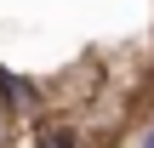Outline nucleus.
I'll list each match as a JSON object with an SVG mask.
<instances>
[{
  "label": "nucleus",
  "instance_id": "nucleus-1",
  "mask_svg": "<svg viewBox=\"0 0 154 148\" xmlns=\"http://www.w3.org/2000/svg\"><path fill=\"white\" fill-rule=\"evenodd\" d=\"M40 148H74V131H46Z\"/></svg>",
  "mask_w": 154,
  "mask_h": 148
},
{
  "label": "nucleus",
  "instance_id": "nucleus-2",
  "mask_svg": "<svg viewBox=\"0 0 154 148\" xmlns=\"http://www.w3.org/2000/svg\"><path fill=\"white\" fill-rule=\"evenodd\" d=\"M137 148H154V131H149V137H143V143H137Z\"/></svg>",
  "mask_w": 154,
  "mask_h": 148
}]
</instances>
